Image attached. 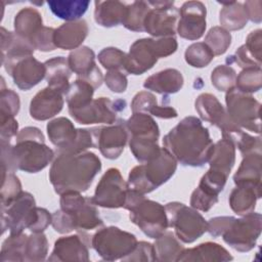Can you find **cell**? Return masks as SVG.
<instances>
[{
    "instance_id": "obj_21",
    "label": "cell",
    "mask_w": 262,
    "mask_h": 262,
    "mask_svg": "<svg viewBox=\"0 0 262 262\" xmlns=\"http://www.w3.org/2000/svg\"><path fill=\"white\" fill-rule=\"evenodd\" d=\"M87 242L80 234L61 236L54 243L49 261H89Z\"/></svg>"
},
{
    "instance_id": "obj_40",
    "label": "cell",
    "mask_w": 262,
    "mask_h": 262,
    "mask_svg": "<svg viewBox=\"0 0 262 262\" xmlns=\"http://www.w3.org/2000/svg\"><path fill=\"white\" fill-rule=\"evenodd\" d=\"M27 238L24 233L10 234L2 244L1 261H25Z\"/></svg>"
},
{
    "instance_id": "obj_4",
    "label": "cell",
    "mask_w": 262,
    "mask_h": 262,
    "mask_svg": "<svg viewBox=\"0 0 262 262\" xmlns=\"http://www.w3.org/2000/svg\"><path fill=\"white\" fill-rule=\"evenodd\" d=\"M51 221L52 215L46 209L36 207L34 196L27 191H21L8 207L1 208L2 233L8 229L10 234H19L26 228L43 232Z\"/></svg>"
},
{
    "instance_id": "obj_3",
    "label": "cell",
    "mask_w": 262,
    "mask_h": 262,
    "mask_svg": "<svg viewBox=\"0 0 262 262\" xmlns=\"http://www.w3.org/2000/svg\"><path fill=\"white\" fill-rule=\"evenodd\" d=\"M54 158V151L45 141L32 138H16L14 146L10 141L1 140V164L8 172L21 170L37 173L43 170Z\"/></svg>"
},
{
    "instance_id": "obj_39",
    "label": "cell",
    "mask_w": 262,
    "mask_h": 262,
    "mask_svg": "<svg viewBox=\"0 0 262 262\" xmlns=\"http://www.w3.org/2000/svg\"><path fill=\"white\" fill-rule=\"evenodd\" d=\"M154 248L156 261H176L184 249L172 231H165L156 238Z\"/></svg>"
},
{
    "instance_id": "obj_17",
    "label": "cell",
    "mask_w": 262,
    "mask_h": 262,
    "mask_svg": "<svg viewBox=\"0 0 262 262\" xmlns=\"http://www.w3.org/2000/svg\"><path fill=\"white\" fill-rule=\"evenodd\" d=\"M90 130L94 147L98 148L104 158L115 160L121 156L129 138L124 120L120 119L115 125L95 127Z\"/></svg>"
},
{
    "instance_id": "obj_33",
    "label": "cell",
    "mask_w": 262,
    "mask_h": 262,
    "mask_svg": "<svg viewBox=\"0 0 262 262\" xmlns=\"http://www.w3.org/2000/svg\"><path fill=\"white\" fill-rule=\"evenodd\" d=\"M43 27L42 16L34 7L20 9L14 17V33L29 42Z\"/></svg>"
},
{
    "instance_id": "obj_42",
    "label": "cell",
    "mask_w": 262,
    "mask_h": 262,
    "mask_svg": "<svg viewBox=\"0 0 262 262\" xmlns=\"http://www.w3.org/2000/svg\"><path fill=\"white\" fill-rule=\"evenodd\" d=\"M262 86L261 68H247L236 75L235 88L247 94L257 92Z\"/></svg>"
},
{
    "instance_id": "obj_53",
    "label": "cell",
    "mask_w": 262,
    "mask_h": 262,
    "mask_svg": "<svg viewBox=\"0 0 262 262\" xmlns=\"http://www.w3.org/2000/svg\"><path fill=\"white\" fill-rule=\"evenodd\" d=\"M104 83L106 87L115 93H123L127 89L128 80L126 74L119 70L108 71L104 77Z\"/></svg>"
},
{
    "instance_id": "obj_32",
    "label": "cell",
    "mask_w": 262,
    "mask_h": 262,
    "mask_svg": "<svg viewBox=\"0 0 262 262\" xmlns=\"http://www.w3.org/2000/svg\"><path fill=\"white\" fill-rule=\"evenodd\" d=\"M131 110L133 113H143L160 119H173L178 116L174 107L159 105L157 97L148 91H140L133 97Z\"/></svg>"
},
{
    "instance_id": "obj_6",
    "label": "cell",
    "mask_w": 262,
    "mask_h": 262,
    "mask_svg": "<svg viewBox=\"0 0 262 262\" xmlns=\"http://www.w3.org/2000/svg\"><path fill=\"white\" fill-rule=\"evenodd\" d=\"M177 47L178 44L174 36L138 39L130 46L124 71L132 75H142L150 70L159 58L173 54Z\"/></svg>"
},
{
    "instance_id": "obj_8",
    "label": "cell",
    "mask_w": 262,
    "mask_h": 262,
    "mask_svg": "<svg viewBox=\"0 0 262 262\" xmlns=\"http://www.w3.org/2000/svg\"><path fill=\"white\" fill-rule=\"evenodd\" d=\"M60 209L68 213L72 219L75 230L79 232L88 243V231L99 229L103 226L102 219L99 217V212L96 205L90 198H84L80 192L68 191L60 194Z\"/></svg>"
},
{
    "instance_id": "obj_36",
    "label": "cell",
    "mask_w": 262,
    "mask_h": 262,
    "mask_svg": "<svg viewBox=\"0 0 262 262\" xmlns=\"http://www.w3.org/2000/svg\"><path fill=\"white\" fill-rule=\"evenodd\" d=\"M219 3L223 5L219 14V21L223 29L228 32L237 31L247 25L249 19L243 3L235 1Z\"/></svg>"
},
{
    "instance_id": "obj_25",
    "label": "cell",
    "mask_w": 262,
    "mask_h": 262,
    "mask_svg": "<svg viewBox=\"0 0 262 262\" xmlns=\"http://www.w3.org/2000/svg\"><path fill=\"white\" fill-rule=\"evenodd\" d=\"M125 127L128 132V139L131 140L158 141L160 136L158 124L147 114L133 113V115L125 121Z\"/></svg>"
},
{
    "instance_id": "obj_50",
    "label": "cell",
    "mask_w": 262,
    "mask_h": 262,
    "mask_svg": "<svg viewBox=\"0 0 262 262\" xmlns=\"http://www.w3.org/2000/svg\"><path fill=\"white\" fill-rule=\"evenodd\" d=\"M0 108L1 116H12L15 117L19 111L20 102L18 95L11 89L1 88V98H0Z\"/></svg>"
},
{
    "instance_id": "obj_54",
    "label": "cell",
    "mask_w": 262,
    "mask_h": 262,
    "mask_svg": "<svg viewBox=\"0 0 262 262\" xmlns=\"http://www.w3.org/2000/svg\"><path fill=\"white\" fill-rule=\"evenodd\" d=\"M51 225L54 228V230L59 233H69L75 230L70 215L62 211L61 209L55 211L52 214Z\"/></svg>"
},
{
    "instance_id": "obj_48",
    "label": "cell",
    "mask_w": 262,
    "mask_h": 262,
    "mask_svg": "<svg viewBox=\"0 0 262 262\" xmlns=\"http://www.w3.org/2000/svg\"><path fill=\"white\" fill-rule=\"evenodd\" d=\"M126 55L124 51L115 48V47H106L103 48L99 53H98V61L101 63V66L108 70H119V71H124V66H125V60H126Z\"/></svg>"
},
{
    "instance_id": "obj_31",
    "label": "cell",
    "mask_w": 262,
    "mask_h": 262,
    "mask_svg": "<svg viewBox=\"0 0 262 262\" xmlns=\"http://www.w3.org/2000/svg\"><path fill=\"white\" fill-rule=\"evenodd\" d=\"M94 19L96 24L104 28H113L123 25L127 5L120 1H95Z\"/></svg>"
},
{
    "instance_id": "obj_14",
    "label": "cell",
    "mask_w": 262,
    "mask_h": 262,
    "mask_svg": "<svg viewBox=\"0 0 262 262\" xmlns=\"http://www.w3.org/2000/svg\"><path fill=\"white\" fill-rule=\"evenodd\" d=\"M128 184L117 168H110L100 178L96 185L92 202L99 207L108 209L124 208Z\"/></svg>"
},
{
    "instance_id": "obj_34",
    "label": "cell",
    "mask_w": 262,
    "mask_h": 262,
    "mask_svg": "<svg viewBox=\"0 0 262 262\" xmlns=\"http://www.w3.org/2000/svg\"><path fill=\"white\" fill-rule=\"evenodd\" d=\"M261 154L245 156L233 176L235 185L253 184L261 186Z\"/></svg>"
},
{
    "instance_id": "obj_23",
    "label": "cell",
    "mask_w": 262,
    "mask_h": 262,
    "mask_svg": "<svg viewBox=\"0 0 262 262\" xmlns=\"http://www.w3.org/2000/svg\"><path fill=\"white\" fill-rule=\"evenodd\" d=\"M47 134L51 143L57 147L58 155L68 152L72 148L78 137V129L68 118L59 117L47 124Z\"/></svg>"
},
{
    "instance_id": "obj_43",
    "label": "cell",
    "mask_w": 262,
    "mask_h": 262,
    "mask_svg": "<svg viewBox=\"0 0 262 262\" xmlns=\"http://www.w3.org/2000/svg\"><path fill=\"white\" fill-rule=\"evenodd\" d=\"M48 253V242L43 232H33L26 243L25 261H43Z\"/></svg>"
},
{
    "instance_id": "obj_56",
    "label": "cell",
    "mask_w": 262,
    "mask_h": 262,
    "mask_svg": "<svg viewBox=\"0 0 262 262\" xmlns=\"http://www.w3.org/2000/svg\"><path fill=\"white\" fill-rule=\"evenodd\" d=\"M231 217L232 216H221V217L211 218L209 221H207L208 222L207 231L214 237L222 235L223 231L225 230L226 226L231 220Z\"/></svg>"
},
{
    "instance_id": "obj_16",
    "label": "cell",
    "mask_w": 262,
    "mask_h": 262,
    "mask_svg": "<svg viewBox=\"0 0 262 262\" xmlns=\"http://www.w3.org/2000/svg\"><path fill=\"white\" fill-rule=\"evenodd\" d=\"M125 107L126 101L123 99L113 101L107 97H98L86 106L71 110L69 113L79 124H114L117 120V114L124 111Z\"/></svg>"
},
{
    "instance_id": "obj_15",
    "label": "cell",
    "mask_w": 262,
    "mask_h": 262,
    "mask_svg": "<svg viewBox=\"0 0 262 262\" xmlns=\"http://www.w3.org/2000/svg\"><path fill=\"white\" fill-rule=\"evenodd\" d=\"M194 106L202 120L221 130L223 138L230 140L243 130L231 121L226 110L213 94H200L195 99Z\"/></svg>"
},
{
    "instance_id": "obj_1",
    "label": "cell",
    "mask_w": 262,
    "mask_h": 262,
    "mask_svg": "<svg viewBox=\"0 0 262 262\" xmlns=\"http://www.w3.org/2000/svg\"><path fill=\"white\" fill-rule=\"evenodd\" d=\"M164 147L182 166L203 167L213 150V141L208 128L192 116L183 118L163 139Z\"/></svg>"
},
{
    "instance_id": "obj_12",
    "label": "cell",
    "mask_w": 262,
    "mask_h": 262,
    "mask_svg": "<svg viewBox=\"0 0 262 262\" xmlns=\"http://www.w3.org/2000/svg\"><path fill=\"white\" fill-rule=\"evenodd\" d=\"M261 229V214L252 212L238 219L231 217L221 236L232 249L238 252H249L255 247Z\"/></svg>"
},
{
    "instance_id": "obj_10",
    "label": "cell",
    "mask_w": 262,
    "mask_h": 262,
    "mask_svg": "<svg viewBox=\"0 0 262 262\" xmlns=\"http://www.w3.org/2000/svg\"><path fill=\"white\" fill-rule=\"evenodd\" d=\"M136 236L116 226L97 229L91 236V246L106 261L123 259L131 254L137 246Z\"/></svg>"
},
{
    "instance_id": "obj_27",
    "label": "cell",
    "mask_w": 262,
    "mask_h": 262,
    "mask_svg": "<svg viewBox=\"0 0 262 262\" xmlns=\"http://www.w3.org/2000/svg\"><path fill=\"white\" fill-rule=\"evenodd\" d=\"M234 162L235 146L230 140L222 137L213 145V150L208 161L209 170L228 178Z\"/></svg>"
},
{
    "instance_id": "obj_46",
    "label": "cell",
    "mask_w": 262,
    "mask_h": 262,
    "mask_svg": "<svg viewBox=\"0 0 262 262\" xmlns=\"http://www.w3.org/2000/svg\"><path fill=\"white\" fill-rule=\"evenodd\" d=\"M205 43L210 47L214 55H221L230 46L231 35L222 27H213L207 33Z\"/></svg>"
},
{
    "instance_id": "obj_35",
    "label": "cell",
    "mask_w": 262,
    "mask_h": 262,
    "mask_svg": "<svg viewBox=\"0 0 262 262\" xmlns=\"http://www.w3.org/2000/svg\"><path fill=\"white\" fill-rule=\"evenodd\" d=\"M51 12L67 21L79 20L87 11L90 1L88 0H50L47 1Z\"/></svg>"
},
{
    "instance_id": "obj_2",
    "label": "cell",
    "mask_w": 262,
    "mask_h": 262,
    "mask_svg": "<svg viewBox=\"0 0 262 262\" xmlns=\"http://www.w3.org/2000/svg\"><path fill=\"white\" fill-rule=\"evenodd\" d=\"M100 170L101 162L94 152L58 154L50 167L49 180L58 194L83 192L89 188Z\"/></svg>"
},
{
    "instance_id": "obj_9",
    "label": "cell",
    "mask_w": 262,
    "mask_h": 262,
    "mask_svg": "<svg viewBox=\"0 0 262 262\" xmlns=\"http://www.w3.org/2000/svg\"><path fill=\"white\" fill-rule=\"evenodd\" d=\"M165 209L169 227L174 228L176 237L182 243H193L207 231L208 222L192 207H187L179 202H172L168 203Z\"/></svg>"
},
{
    "instance_id": "obj_57",
    "label": "cell",
    "mask_w": 262,
    "mask_h": 262,
    "mask_svg": "<svg viewBox=\"0 0 262 262\" xmlns=\"http://www.w3.org/2000/svg\"><path fill=\"white\" fill-rule=\"evenodd\" d=\"M248 19L259 24L262 20V1L261 0H251L244 3Z\"/></svg>"
},
{
    "instance_id": "obj_24",
    "label": "cell",
    "mask_w": 262,
    "mask_h": 262,
    "mask_svg": "<svg viewBox=\"0 0 262 262\" xmlns=\"http://www.w3.org/2000/svg\"><path fill=\"white\" fill-rule=\"evenodd\" d=\"M88 35L86 20L67 21L54 30L53 42L56 48L63 50L77 49Z\"/></svg>"
},
{
    "instance_id": "obj_7",
    "label": "cell",
    "mask_w": 262,
    "mask_h": 262,
    "mask_svg": "<svg viewBox=\"0 0 262 262\" xmlns=\"http://www.w3.org/2000/svg\"><path fill=\"white\" fill-rule=\"evenodd\" d=\"M176 169V160L165 147H162L158 157L135 166L130 171L127 184L129 188L145 194L167 182Z\"/></svg>"
},
{
    "instance_id": "obj_44",
    "label": "cell",
    "mask_w": 262,
    "mask_h": 262,
    "mask_svg": "<svg viewBox=\"0 0 262 262\" xmlns=\"http://www.w3.org/2000/svg\"><path fill=\"white\" fill-rule=\"evenodd\" d=\"M214 53L205 42H196L189 45L185 52V61L193 68L207 67L213 59Z\"/></svg>"
},
{
    "instance_id": "obj_18",
    "label": "cell",
    "mask_w": 262,
    "mask_h": 262,
    "mask_svg": "<svg viewBox=\"0 0 262 262\" xmlns=\"http://www.w3.org/2000/svg\"><path fill=\"white\" fill-rule=\"evenodd\" d=\"M207 9L201 1L184 2L179 9L177 23L178 35L186 40H198L203 37L206 31Z\"/></svg>"
},
{
    "instance_id": "obj_5",
    "label": "cell",
    "mask_w": 262,
    "mask_h": 262,
    "mask_svg": "<svg viewBox=\"0 0 262 262\" xmlns=\"http://www.w3.org/2000/svg\"><path fill=\"white\" fill-rule=\"evenodd\" d=\"M124 208L130 212L131 222L150 238H158L169 227L165 207L146 199L143 193L135 189L128 188Z\"/></svg>"
},
{
    "instance_id": "obj_45",
    "label": "cell",
    "mask_w": 262,
    "mask_h": 262,
    "mask_svg": "<svg viewBox=\"0 0 262 262\" xmlns=\"http://www.w3.org/2000/svg\"><path fill=\"white\" fill-rule=\"evenodd\" d=\"M21 184L13 172H8L2 167V186H1V208L8 207L21 193Z\"/></svg>"
},
{
    "instance_id": "obj_38",
    "label": "cell",
    "mask_w": 262,
    "mask_h": 262,
    "mask_svg": "<svg viewBox=\"0 0 262 262\" xmlns=\"http://www.w3.org/2000/svg\"><path fill=\"white\" fill-rule=\"evenodd\" d=\"M94 88L91 84L82 79H77L70 85L66 93V100L69 111L78 110L86 106L93 100Z\"/></svg>"
},
{
    "instance_id": "obj_30",
    "label": "cell",
    "mask_w": 262,
    "mask_h": 262,
    "mask_svg": "<svg viewBox=\"0 0 262 262\" xmlns=\"http://www.w3.org/2000/svg\"><path fill=\"white\" fill-rule=\"evenodd\" d=\"M44 64L46 68L45 79L48 83V87L55 89L66 95L71 85L69 83V79L72 74L68 58L63 56L53 57L46 60Z\"/></svg>"
},
{
    "instance_id": "obj_52",
    "label": "cell",
    "mask_w": 262,
    "mask_h": 262,
    "mask_svg": "<svg viewBox=\"0 0 262 262\" xmlns=\"http://www.w3.org/2000/svg\"><path fill=\"white\" fill-rule=\"evenodd\" d=\"M122 261H156L154 245L147 242H138L134 251L124 257Z\"/></svg>"
},
{
    "instance_id": "obj_37",
    "label": "cell",
    "mask_w": 262,
    "mask_h": 262,
    "mask_svg": "<svg viewBox=\"0 0 262 262\" xmlns=\"http://www.w3.org/2000/svg\"><path fill=\"white\" fill-rule=\"evenodd\" d=\"M68 62L71 71L78 76V79L86 78L97 67L94 51L87 46L72 51L68 56Z\"/></svg>"
},
{
    "instance_id": "obj_41",
    "label": "cell",
    "mask_w": 262,
    "mask_h": 262,
    "mask_svg": "<svg viewBox=\"0 0 262 262\" xmlns=\"http://www.w3.org/2000/svg\"><path fill=\"white\" fill-rule=\"evenodd\" d=\"M149 8L147 1H134L128 4L123 26L133 32H143V20Z\"/></svg>"
},
{
    "instance_id": "obj_20",
    "label": "cell",
    "mask_w": 262,
    "mask_h": 262,
    "mask_svg": "<svg viewBox=\"0 0 262 262\" xmlns=\"http://www.w3.org/2000/svg\"><path fill=\"white\" fill-rule=\"evenodd\" d=\"M63 103L62 93L46 87L39 91L31 100L30 115L35 120L45 121L57 115L62 110Z\"/></svg>"
},
{
    "instance_id": "obj_29",
    "label": "cell",
    "mask_w": 262,
    "mask_h": 262,
    "mask_svg": "<svg viewBox=\"0 0 262 262\" xmlns=\"http://www.w3.org/2000/svg\"><path fill=\"white\" fill-rule=\"evenodd\" d=\"M229 252L219 244L207 242L190 249H183L176 261H231Z\"/></svg>"
},
{
    "instance_id": "obj_51",
    "label": "cell",
    "mask_w": 262,
    "mask_h": 262,
    "mask_svg": "<svg viewBox=\"0 0 262 262\" xmlns=\"http://www.w3.org/2000/svg\"><path fill=\"white\" fill-rule=\"evenodd\" d=\"M53 28L43 27L30 41V43L33 45V47L40 51H52L56 47L53 42V35H54Z\"/></svg>"
},
{
    "instance_id": "obj_28",
    "label": "cell",
    "mask_w": 262,
    "mask_h": 262,
    "mask_svg": "<svg viewBox=\"0 0 262 262\" xmlns=\"http://www.w3.org/2000/svg\"><path fill=\"white\" fill-rule=\"evenodd\" d=\"M261 198V186L253 184H241L233 188L229 195L231 210L239 216L254 212L257 200Z\"/></svg>"
},
{
    "instance_id": "obj_49",
    "label": "cell",
    "mask_w": 262,
    "mask_h": 262,
    "mask_svg": "<svg viewBox=\"0 0 262 262\" xmlns=\"http://www.w3.org/2000/svg\"><path fill=\"white\" fill-rule=\"evenodd\" d=\"M232 143L234 146H237L243 157L252 154H261V138L259 136L254 137L242 131Z\"/></svg>"
},
{
    "instance_id": "obj_19",
    "label": "cell",
    "mask_w": 262,
    "mask_h": 262,
    "mask_svg": "<svg viewBox=\"0 0 262 262\" xmlns=\"http://www.w3.org/2000/svg\"><path fill=\"white\" fill-rule=\"evenodd\" d=\"M7 73L12 77L14 84L21 90H29L39 84L46 75V68L33 55L15 62Z\"/></svg>"
},
{
    "instance_id": "obj_22",
    "label": "cell",
    "mask_w": 262,
    "mask_h": 262,
    "mask_svg": "<svg viewBox=\"0 0 262 262\" xmlns=\"http://www.w3.org/2000/svg\"><path fill=\"white\" fill-rule=\"evenodd\" d=\"M261 52H262V30L257 29L252 31L234 55L226 58L227 66L236 62L241 68H261Z\"/></svg>"
},
{
    "instance_id": "obj_55",
    "label": "cell",
    "mask_w": 262,
    "mask_h": 262,
    "mask_svg": "<svg viewBox=\"0 0 262 262\" xmlns=\"http://www.w3.org/2000/svg\"><path fill=\"white\" fill-rule=\"evenodd\" d=\"M1 123V140L10 141L13 136H16L18 124L12 116H0Z\"/></svg>"
},
{
    "instance_id": "obj_47",
    "label": "cell",
    "mask_w": 262,
    "mask_h": 262,
    "mask_svg": "<svg viewBox=\"0 0 262 262\" xmlns=\"http://www.w3.org/2000/svg\"><path fill=\"white\" fill-rule=\"evenodd\" d=\"M235 80V71L227 64H221L216 67L211 75L212 85L219 91L227 92L228 90L234 88Z\"/></svg>"
},
{
    "instance_id": "obj_26",
    "label": "cell",
    "mask_w": 262,
    "mask_h": 262,
    "mask_svg": "<svg viewBox=\"0 0 262 262\" xmlns=\"http://www.w3.org/2000/svg\"><path fill=\"white\" fill-rule=\"evenodd\" d=\"M183 82V76L178 70L166 69L146 78L143 87L147 90L167 95L178 92L182 88Z\"/></svg>"
},
{
    "instance_id": "obj_13",
    "label": "cell",
    "mask_w": 262,
    "mask_h": 262,
    "mask_svg": "<svg viewBox=\"0 0 262 262\" xmlns=\"http://www.w3.org/2000/svg\"><path fill=\"white\" fill-rule=\"evenodd\" d=\"M150 8L143 20V31L161 38L174 36L179 19V9L174 1H147Z\"/></svg>"
},
{
    "instance_id": "obj_11",
    "label": "cell",
    "mask_w": 262,
    "mask_h": 262,
    "mask_svg": "<svg viewBox=\"0 0 262 262\" xmlns=\"http://www.w3.org/2000/svg\"><path fill=\"white\" fill-rule=\"evenodd\" d=\"M227 114L231 121L241 129L260 134L261 103L252 95L238 91L235 87L225 95Z\"/></svg>"
}]
</instances>
